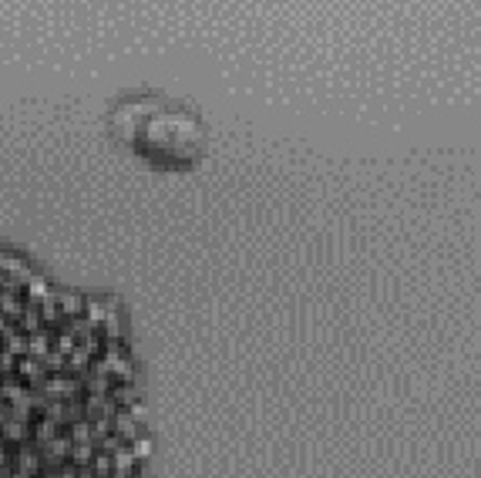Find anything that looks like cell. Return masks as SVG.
Listing matches in <instances>:
<instances>
[{
	"label": "cell",
	"instance_id": "6da1fadb",
	"mask_svg": "<svg viewBox=\"0 0 481 478\" xmlns=\"http://www.w3.org/2000/svg\"><path fill=\"white\" fill-rule=\"evenodd\" d=\"M115 125L135 152L159 165H192L205 145L199 118L168 101H128L118 108Z\"/></svg>",
	"mask_w": 481,
	"mask_h": 478
}]
</instances>
